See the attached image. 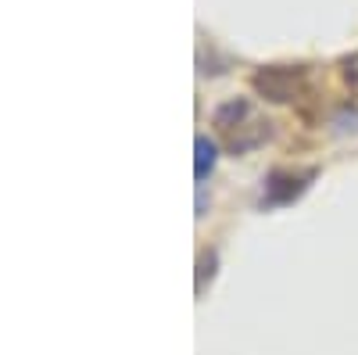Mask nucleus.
<instances>
[{
  "mask_svg": "<svg viewBox=\"0 0 358 355\" xmlns=\"http://www.w3.org/2000/svg\"><path fill=\"white\" fill-rule=\"evenodd\" d=\"M248 118H251V104L248 101H229V104H222L215 111V126H222L226 133H233V130H241Z\"/></svg>",
  "mask_w": 358,
  "mask_h": 355,
  "instance_id": "3",
  "label": "nucleus"
},
{
  "mask_svg": "<svg viewBox=\"0 0 358 355\" xmlns=\"http://www.w3.org/2000/svg\"><path fill=\"white\" fill-rule=\"evenodd\" d=\"M194 151H197V158H194V176H197V180H204V176L215 169L219 147H215V140H208V137H197V140H194Z\"/></svg>",
  "mask_w": 358,
  "mask_h": 355,
  "instance_id": "4",
  "label": "nucleus"
},
{
  "mask_svg": "<svg viewBox=\"0 0 358 355\" xmlns=\"http://www.w3.org/2000/svg\"><path fill=\"white\" fill-rule=\"evenodd\" d=\"M315 172H273L265 180V190H262V209H276V204H290L294 197H301L308 180Z\"/></svg>",
  "mask_w": 358,
  "mask_h": 355,
  "instance_id": "2",
  "label": "nucleus"
},
{
  "mask_svg": "<svg viewBox=\"0 0 358 355\" xmlns=\"http://www.w3.org/2000/svg\"><path fill=\"white\" fill-rule=\"evenodd\" d=\"M301 69H290V65H268L262 72H255V90L268 101H276V104H287L294 101L297 94V86H301Z\"/></svg>",
  "mask_w": 358,
  "mask_h": 355,
  "instance_id": "1",
  "label": "nucleus"
}]
</instances>
